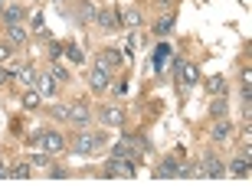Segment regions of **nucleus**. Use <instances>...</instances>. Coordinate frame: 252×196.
<instances>
[{
  "instance_id": "f257e3e1",
  "label": "nucleus",
  "mask_w": 252,
  "mask_h": 196,
  "mask_svg": "<svg viewBox=\"0 0 252 196\" xmlns=\"http://www.w3.org/2000/svg\"><path fill=\"white\" fill-rule=\"evenodd\" d=\"M39 147L46 150L49 157H56V154L69 150V140H65V134H59V131H39Z\"/></svg>"
},
{
  "instance_id": "f03ea898",
  "label": "nucleus",
  "mask_w": 252,
  "mask_h": 196,
  "mask_svg": "<svg viewBox=\"0 0 252 196\" xmlns=\"http://www.w3.org/2000/svg\"><path fill=\"white\" fill-rule=\"evenodd\" d=\"M102 173L105 177H134L138 173V164L134 160H125V157H108Z\"/></svg>"
},
{
  "instance_id": "7ed1b4c3",
  "label": "nucleus",
  "mask_w": 252,
  "mask_h": 196,
  "mask_svg": "<svg viewBox=\"0 0 252 196\" xmlns=\"http://www.w3.org/2000/svg\"><path fill=\"white\" fill-rule=\"evenodd\" d=\"M125 108L122 105H105V108H98V121H102V128H122L125 124Z\"/></svg>"
},
{
  "instance_id": "20e7f679",
  "label": "nucleus",
  "mask_w": 252,
  "mask_h": 196,
  "mask_svg": "<svg viewBox=\"0 0 252 196\" xmlns=\"http://www.w3.org/2000/svg\"><path fill=\"white\" fill-rule=\"evenodd\" d=\"M69 150H72V154H79V157H89V154H95L92 134H89L85 128H79V134H72V140H69Z\"/></svg>"
},
{
  "instance_id": "39448f33",
  "label": "nucleus",
  "mask_w": 252,
  "mask_h": 196,
  "mask_svg": "<svg viewBox=\"0 0 252 196\" xmlns=\"http://www.w3.org/2000/svg\"><path fill=\"white\" fill-rule=\"evenodd\" d=\"M125 62V56L118 53V49H105V53H98V59H95V69H102V72H118Z\"/></svg>"
},
{
  "instance_id": "423d86ee",
  "label": "nucleus",
  "mask_w": 252,
  "mask_h": 196,
  "mask_svg": "<svg viewBox=\"0 0 252 196\" xmlns=\"http://www.w3.org/2000/svg\"><path fill=\"white\" fill-rule=\"evenodd\" d=\"M69 124H75V128H85V124L92 121V108L85 102H75V105H69V118H65Z\"/></svg>"
},
{
  "instance_id": "0eeeda50",
  "label": "nucleus",
  "mask_w": 252,
  "mask_h": 196,
  "mask_svg": "<svg viewBox=\"0 0 252 196\" xmlns=\"http://www.w3.org/2000/svg\"><path fill=\"white\" fill-rule=\"evenodd\" d=\"M85 85H89L95 95H105V92H108V85H112V75L102 72V69H92V72H89V79H85Z\"/></svg>"
},
{
  "instance_id": "6e6552de",
  "label": "nucleus",
  "mask_w": 252,
  "mask_h": 196,
  "mask_svg": "<svg viewBox=\"0 0 252 196\" xmlns=\"http://www.w3.org/2000/svg\"><path fill=\"white\" fill-rule=\"evenodd\" d=\"M95 23H98L105 33H112V29L122 23V17H118L115 10H108V7H98V10H95Z\"/></svg>"
},
{
  "instance_id": "1a4fd4ad",
  "label": "nucleus",
  "mask_w": 252,
  "mask_h": 196,
  "mask_svg": "<svg viewBox=\"0 0 252 196\" xmlns=\"http://www.w3.org/2000/svg\"><path fill=\"white\" fill-rule=\"evenodd\" d=\"M174 69H177V82H180V85H193L196 79H200V72H196L193 62H184V59H177V62H174Z\"/></svg>"
},
{
  "instance_id": "9d476101",
  "label": "nucleus",
  "mask_w": 252,
  "mask_h": 196,
  "mask_svg": "<svg viewBox=\"0 0 252 196\" xmlns=\"http://www.w3.org/2000/svg\"><path fill=\"white\" fill-rule=\"evenodd\" d=\"M7 43L10 46H27L30 43V29L23 23H10L7 27Z\"/></svg>"
},
{
  "instance_id": "9b49d317",
  "label": "nucleus",
  "mask_w": 252,
  "mask_h": 196,
  "mask_svg": "<svg viewBox=\"0 0 252 196\" xmlns=\"http://www.w3.org/2000/svg\"><path fill=\"white\" fill-rule=\"evenodd\" d=\"M36 92H39V98H56V92H59V82L53 79V75H39L36 79Z\"/></svg>"
},
{
  "instance_id": "f8f14e48",
  "label": "nucleus",
  "mask_w": 252,
  "mask_h": 196,
  "mask_svg": "<svg viewBox=\"0 0 252 196\" xmlns=\"http://www.w3.org/2000/svg\"><path fill=\"white\" fill-rule=\"evenodd\" d=\"M200 164H203V167H200V170H203V177H223V173H226L223 160L216 157V154H206V157L200 160Z\"/></svg>"
},
{
  "instance_id": "ddd939ff",
  "label": "nucleus",
  "mask_w": 252,
  "mask_h": 196,
  "mask_svg": "<svg viewBox=\"0 0 252 196\" xmlns=\"http://www.w3.org/2000/svg\"><path fill=\"white\" fill-rule=\"evenodd\" d=\"M23 17H27V10L17 7V3H7V7L0 10V23H3V27H10V23H23Z\"/></svg>"
},
{
  "instance_id": "4468645a",
  "label": "nucleus",
  "mask_w": 252,
  "mask_h": 196,
  "mask_svg": "<svg viewBox=\"0 0 252 196\" xmlns=\"http://www.w3.org/2000/svg\"><path fill=\"white\" fill-rule=\"evenodd\" d=\"M210 138L216 140V144H226V140H233V124L226 121V118H216V124H213V134Z\"/></svg>"
},
{
  "instance_id": "2eb2a0df",
  "label": "nucleus",
  "mask_w": 252,
  "mask_h": 196,
  "mask_svg": "<svg viewBox=\"0 0 252 196\" xmlns=\"http://www.w3.org/2000/svg\"><path fill=\"white\" fill-rule=\"evenodd\" d=\"M226 173H233V177H249V157H239L229 160V167H226Z\"/></svg>"
},
{
  "instance_id": "dca6fc26",
  "label": "nucleus",
  "mask_w": 252,
  "mask_h": 196,
  "mask_svg": "<svg viewBox=\"0 0 252 196\" xmlns=\"http://www.w3.org/2000/svg\"><path fill=\"white\" fill-rule=\"evenodd\" d=\"M36 79H39V75H36V69H33V65H20V69H17V82L20 85L33 88V85H36Z\"/></svg>"
},
{
  "instance_id": "f3484780",
  "label": "nucleus",
  "mask_w": 252,
  "mask_h": 196,
  "mask_svg": "<svg viewBox=\"0 0 252 196\" xmlns=\"http://www.w3.org/2000/svg\"><path fill=\"white\" fill-rule=\"evenodd\" d=\"M95 3H89V0H82V3H79V10H75V20H79V23H92L95 20Z\"/></svg>"
},
{
  "instance_id": "a211bd4d",
  "label": "nucleus",
  "mask_w": 252,
  "mask_h": 196,
  "mask_svg": "<svg viewBox=\"0 0 252 196\" xmlns=\"http://www.w3.org/2000/svg\"><path fill=\"white\" fill-rule=\"evenodd\" d=\"M177 157H164V164H160L158 170H154V177H177Z\"/></svg>"
},
{
  "instance_id": "6ab92c4d",
  "label": "nucleus",
  "mask_w": 252,
  "mask_h": 196,
  "mask_svg": "<svg viewBox=\"0 0 252 196\" xmlns=\"http://www.w3.org/2000/svg\"><path fill=\"white\" fill-rule=\"evenodd\" d=\"M206 92L210 95H226V79L223 75H210V79H206Z\"/></svg>"
},
{
  "instance_id": "aec40b11",
  "label": "nucleus",
  "mask_w": 252,
  "mask_h": 196,
  "mask_svg": "<svg viewBox=\"0 0 252 196\" xmlns=\"http://www.w3.org/2000/svg\"><path fill=\"white\" fill-rule=\"evenodd\" d=\"M63 56H69V62H75V65H85V53H82V46H75V43H69V46L63 49Z\"/></svg>"
},
{
  "instance_id": "412c9836",
  "label": "nucleus",
  "mask_w": 252,
  "mask_h": 196,
  "mask_svg": "<svg viewBox=\"0 0 252 196\" xmlns=\"http://www.w3.org/2000/svg\"><path fill=\"white\" fill-rule=\"evenodd\" d=\"M30 173H33V167H30V160H17V164L10 167V177H17V180H27Z\"/></svg>"
},
{
  "instance_id": "4be33fe9",
  "label": "nucleus",
  "mask_w": 252,
  "mask_h": 196,
  "mask_svg": "<svg viewBox=\"0 0 252 196\" xmlns=\"http://www.w3.org/2000/svg\"><path fill=\"white\" fill-rule=\"evenodd\" d=\"M23 108H27V112H36L39 108V92L36 88H27V92H23Z\"/></svg>"
},
{
  "instance_id": "5701e85b",
  "label": "nucleus",
  "mask_w": 252,
  "mask_h": 196,
  "mask_svg": "<svg viewBox=\"0 0 252 196\" xmlns=\"http://www.w3.org/2000/svg\"><path fill=\"white\" fill-rule=\"evenodd\" d=\"M210 114H213V121H216V118H226V98H223V95H213Z\"/></svg>"
},
{
  "instance_id": "b1692460",
  "label": "nucleus",
  "mask_w": 252,
  "mask_h": 196,
  "mask_svg": "<svg viewBox=\"0 0 252 196\" xmlns=\"http://www.w3.org/2000/svg\"><path fill=\"white\" fill-rule=\"evenodd\" d=\"M170 29H174V17H164V20L154 23V33H158V36H167Z\"/></svg>"
},
{
  "instance_id": "393cba45",
  "label": "nucleus",
  "mask_w": 252,
  "mask_h": 196,
  "mask_svg": "<svg viewBox=\"0 0 252 196\" xmlns=\"http://www.w3.org/2000/svg\"><path fill=\"white\" fill-rule=\"evenodd\" d=\"M164 59H170V46L167 43L158 46V53H154V69H164Z\"/></svg>"
},
{
  "instance_id": "a878e982",
  "label": "nucleus",
  "mask_w": 252,
  "mask_h": 196,
  "mask_svg": "<svg viewBox=\"0 0 252 196\" xmlns=\"http://www.w3.org/2000/svg\"><path fill=\"white\" fill-rule=\"evenodd\" d=\"M46 72L53 75L56 82H69V72H65V69H63V65H59V62H53V65H49V69H46Z\"/></svg>"
},
{
  "instance_id": "bb28decb",
  "label": "nucleus",
  "mask_w": 252,
  "mask_h": 196,
  "mask_svg": "<svg viewBox=\"0 0 252 196\" xmlns=\"http://www.w3.org/2000/svg\"><path fill=\"white\" fill-rule=\"evenodd\" d=\"M125 23H128L131 29H134V27H141V13H138L134 7H128V10H125Z\"/></svg>"
},
{
  "instance_id": "cd10ccee",
  "label": "nucleus",
  "mask_w": 252,
  "mask_h": 196,
  "mask_svg": "<svg viewBox=\"0 0 252 196\" xmlns=\"http://www.w3.org/2000/svg\"><path fill=\"white\" fill-rule=\"evenodd\" d=\"M30 164H33V167H49V154L39 147V154H33V157H30Z\"/></svg>"
},
{
  "instance_id": "c85d7f7f",
  "label": "nucleus",
  "mask_w": 252,
  "mask_h": 196,
  "mask_svg": "<svg viewBox=\"0 0 252 196\" xmlns=\"http://www.w3.org/2000/svg\"><path fill=\"white\" fill-rule=\"evenodd\" d=\"M10 59H13V46L10 43H0V65H10Z\"/></svg>"
},
{
  "instance_id": "c756f323",
  "label": "nucleus",
  "mask_w": 252,
  "mask_h": 196,
  "mask_svg": "<svg viewBox=\"0 0 252 196\" xmlns=\"http://www.w3.org/2000/svg\"><path fill=\"white\" fill-rule=\"evenodd\" d=\"M49 114H53L56 121H65V118H69V108H65V105H53V108H49Z\"/></svg>"
},
{
  "instance_id": "7c9ffc66",
  "label": "nucleus",
  "mask_w": 252,
  "mask_h": 196,
  "mask_svg": "<svg viewBox=\"0 0 252 196\" xmlns=\"http://www.w3.org/2000/svg\"><path fill=\"white\" fill-rule=\"evenodd\" d=\"M63 43H49V56H53V59H59V56H63Z\"/></svg>"
},
{
  "instance_id": "2f4dec72",
  "label": "nucleus",
  "mask_w": 252,
  "mask_h": 196,
  "mask_svg": "<svg viewBox=\"0 0 252 196\" xmlns=\"http://www.w3.org/2000/svg\"><path fill=\"white\" fill-rule=\"evenodd\" d=\"M10 75H17V72H13V69H3V65H0V85H3V82H7V79H10Z\"/></svg>"
}]
</instances>
